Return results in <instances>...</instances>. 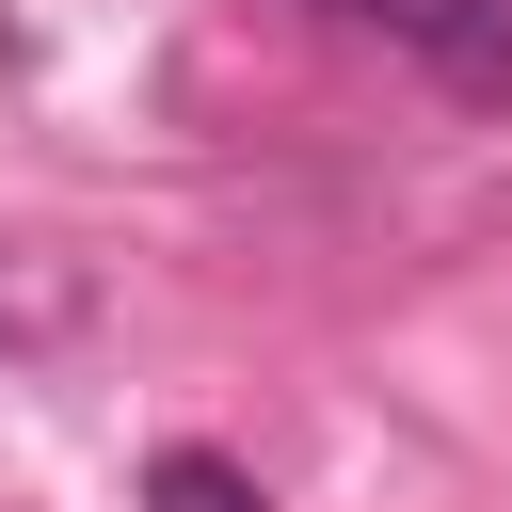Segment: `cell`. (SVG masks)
<instances>
[{
    "mask_svg": "<svg viewBox=\"0 0 512 512\" xmlns=\"http://www.w3.org/2000/svg\"><path fill=\"white\" fill-rule=\"evenodd\" d=\"M336 16H368V32H400L448 96H512V0H336Z\"/></svg>",
    "mask_w": 512,
    "mask_h": 512,
    "instance_id": "cell-1",
    "label": "cell"
},
{
    "mask_svg": "<svg viewBox=\"0 0 512 512\" xmlns=\"http://www.w3.org/2000/svg\"><path fill=\"white\" fill-rule=\"evenodd\" d=\"M144 496H160V512H256V480H240L224 448H160V464H144Z\"/></svg>",
    "mask_w": 512,
    "mask_h": 512,
    "instance_id": "cell-2",
    "label": "cell"
}]
</instances>
